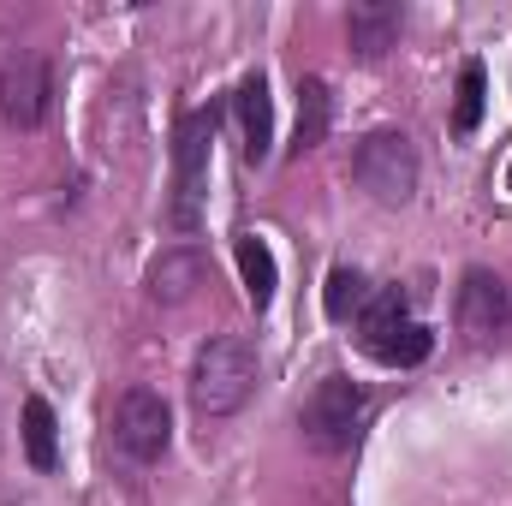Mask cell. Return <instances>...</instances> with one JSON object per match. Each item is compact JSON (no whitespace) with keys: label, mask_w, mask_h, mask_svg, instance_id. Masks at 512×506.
<instances>
[{"label":"cell","mask_w":512,"mask_h":506,"mask_svg":"<svg viewBox=\"0 0 512 506\" xmlns=\"http://www.w3.org/2000/svg\"><path fill=\"white\" fill-rule=\"evenodd\" d=\"M256 393V346L251 334H209L191 358V411L209 417H233Z\"/></svg>","instance_id":"obj_1"},{"label":"cell","mask_w":512,"mask_h":506,"mask_svg":"<svg viewBox=\"0 0 512 506\" xmlns=\"http://www.w3.org/2000/svg\"><path fill=\"white\" fill-rule=\"evenodd\" d=\"M209 143H215V108H197L179 120V137H173V227L179 233H197L203 221V203H209Z\"/></svg>","instance_id":"obj_2"},{"label":"cell","mask_w":512,"mask_h":506,"mask_svg":"<svg viewBox=\"0 0 512 506\" xmlns=\"http://www.w3.org/2000/svg\"><path fill=\"white\" fill-rule=\"evenodd\" d=\"M358 328H364V352H370L376 364H387V370H411V364H423V358L435 352V334L405 316V292H399V286L370 292Z\"/></svg>","instance_id":"obj_3"},{"label":"cell","mask_w":512,"mask_h":506,"mask_svg":"<svg viewBox=\"0 0 512 506\" xmlns=\"http://www.w3.org/2000/svg\"><path fill=\"white\" fill-rule=\"evenodd\" d=\"M352 179L382 203V209H405L417 197V149L405 131H370L352 149Z\"/></svg>","instance_id":"obj_4"},{"label":"cell","mask_w":512,"mask_h":506,"mask_svg":"<svg viewBox=\"0 0 512 506\" xmlns=\"http://www.w3.org/2000/svg\"><path fill=\"white\" fill-rule=\"evenodd\" d=\"M364 405H370L364 381H352V376H322L316 387H310L304 411H298V429H304V441H310L316 453H346V447H352V435H358V417H364Z\"/></svg>","instance_id":"obj_5"},{"label":"cell","mask_w":512,"mask_h":506,"mask_svg":"<svg viewBox=\"0 0 512 506\" xmlns=\"http://www.w3.org/2000/svg\"><path fill=\"white\" fill-rule=\"evenodd\" d=\"M54 102V66L36 48H12L0 60V120L18 131H36Z\"/></svg>","instance_id":"obj_6"},{"label":"cell","mask_w":512,"mask_h":506,"mask_svg":"<svg viewBox=\"0 0 512 506\" xmlns=\"http://www.w3.org/2000/svg\"><path fill=\"white\" fill-rule=\"evenodd\" d=\"M173 441V411L155 387H126L114 405V447L126 453L131 465H155Z\"/></svg>","instance_id":"obj_7"},{"label":"cell","mask_w":512,"mask_h":506,"mask_svg":"<svg viewBox=\"0 0 512 506\" xmlns=\"http://www.w3.org/2000/svg\"><path fill=\"white\" fill-rule=\"evenodd\" d=\"M459 334L471 346H501L512 334V292L501 286V274L465 268V280H459Z\"/></svg>","instance_id":"obj_8"},{"label":"cell","mask_w":512,"mask_h":506,"mask_svg":"<svg viewBox=\"0 0 512 506\" xmlns=\"http://www.w3.org/2000/svg\"><path fill=\"white\" fill-rule=\"evenodd\" d=\"M203 280H209V256L197 245H167L149 262V298L155 304H185Z\"/></svg>","instance_id":"obj_9"},{"label":"cell","mask_w":512,"mask_h":506,"mask_svg":"<svg viewBox=\"0 0 512 506\" xmlns=\"http://www.w3.org/2000/svg\"><path fill=\"white\" fill-rule=\"evenodd\" d=\"M233 114H239V137H245V161L262 167L268 149H274V102H268V78L251 72L233 96Z\"/></svg>","instance_id":"obj_10"},{"label":"cell","mask_w":512,"mask_h":506,"mask_svg":"<svg viewBox=\"0 0 512 506\" xmlns=\"http://www.w3.org/2000/svg\"><path fill=\"white\" fill-rule=\"evenodd\" d=\"M399 6L393 0H358L352 12H346V42H352V54L358 60H382L387 48L399 42Z\"/></svg>","instance_id":"obj_11"},{"label":"cell","mask_w":512,"mask_h":506,"mask_svg":"<svg viewBox=\"0 0 512 506\" xmlns=\"http://www.w3.org/2000/svg\"><path fill=\"white\" fill-rule=\"evenodd\" d=\"M328 120H334V96H328V84H322V78H298V126H292V155L322 149Z\"/></svg>","instance_id":"obj_12"},{"label":"cell","mask_w":512,"mask_h":506,"mask_svg":"<svg viewBox=\"0 0 512 506\" xmlns=\"http://www.w3.org/2000/svg\"><path fill=\"white\" fill-rule=\"evenodd\" d=\"M24 453H30V465H36L42 477L60 465V423H54V405H48L42 393L24 399Z\"/></svg>","instance_id":"obj_13"},{"label":"cell","mask_w":512,"mask_h":506,"mask_svg":"<svg viewBox=\"0 0 512 506\" xmlns=\"http://www.w3.org/2000/svg\"><path fill=\"white\" fill-rule=\"evenodd\" d=\"M233 256H239V280H245V298H251L256 310H268V304H274V286H280L274 251H268L256 233H245V239L233 245Z\"/></svg>","instance_id":"obj_14"},{"label":"cell","mask_w":512,"mask_h":506,"mask_svg":"<svg viewBox=\"0 0 512 506\" xmlns=\"http://www.w3.org/2000/svg\"><path fill=\"white\" fill-rule=\"evenodd\" d=\"M483 108H489V72H483V60H465L459 66V96H453V131L471 137L483 126Z\"/></svg>","instance_id":"obj_15"},{"label":"cell","mask_w":512,"mask_h":506,"mask_svg":"<svg viewBox=\"0 0 512 506\" xmlns=\"http://www.w3.org/2000/svg\"><path fill=\"white\" fill-rule=\"evenodd\" d=\"M364 304H370V280L358 274V268H334L328 274V286H322V310H328V322H352V316H364Z\"/></svg>","instance_id":"obj_16"}]
</instances>
